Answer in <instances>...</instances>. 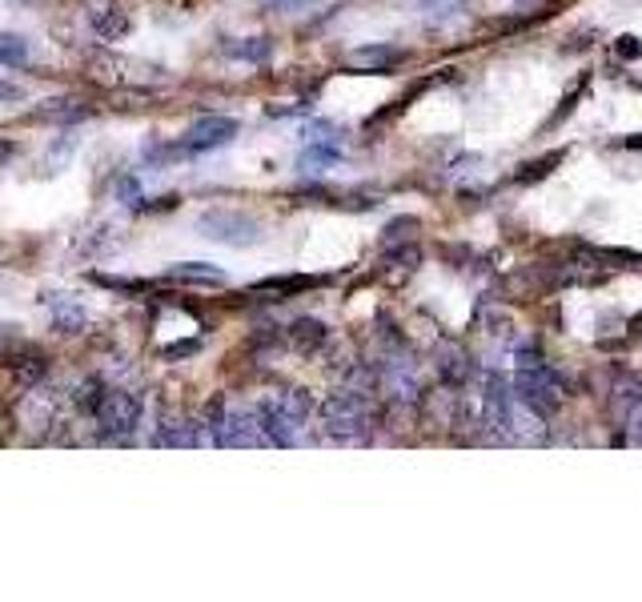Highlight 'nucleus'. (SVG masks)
I'll list each match as a JSON object with an SVG mask.
<instances>
[{
	"label": "nucleus",
	"instance_id": "1a4fd4ad",
	"mask_svg": "<svg viewBox=\"0 0 642 602\" xmlns=\"http://www.w3.org/2000/svg\"><path fill=\"white\" fill-rule=\"evenodd\" d=\"M49 306H53V326L61 330V334H81L85 330V322H89V314L77 306L73 297H65V293H49L45 297Z\"/></svg>",
	"mask_w": 642,
	"mask_h": 602
},
{
	"label": "nucleus",
	"instance_id": "b1692460",
	"mask_svg": "<svg viewBox=\"0 0 642 602\" xmlns=\"http://www.w3.org/2000/svg\"><path fill=\"white\" fill-rule=\"evenodd\" d=\"M13 153H17V145H13V141H0V165H5Z\"/></svg>",
	"mask_w": 642,
	"mask_h": 602
},
{
	"label": "nucleus",
	"instance_id": "20e7f679",
	"mask_svg": "<svg viewBox=\"0 0 642 602\" xmlns=\"http://www.w3.org/2000/svg\"><path fill=\"white\" fill-rule=\"evenodd\" d=\"M366 426H370V410H366V402L358 394H334L326 402V430L334 438L354 442V438L366 434Z\"/></svg>",
	"mask_w": 642,
	"mask_h": 602
},
{
	"label": "nucleus",
	"instance_id": "6e6552de",
	"mask_svg": "<svg viewBox=\"0 0 642 602\" xmlns=\"http://www.w3.org/2000/svg\"><path fill=\"white\" fill-rule=\"evenodd\" d=\"M17 418H21V426H25V430H41V434H45V430L57 422V398H53V394H45V390L37 386V390H29V394H25V402H21Z\"/></svg>",
	"mask_w": 642,
	"mask_h": 602
},
{
	"label": "nucleus",
	"instance_id": "6ab92c4d",
	"mask_svg": "<svg viewBox=\"0 0 642 602\" xmlns=\"http://www.w3.org/2000/svg\"><path fill=\"white\" fill-rule=\"evenodd\" d=\"M117 197H121L125 205H141V181H137V177H121V181H117Z\"/></svg>",
	"mask_w": 642,
	"mask_h": 602
},
{
	"label": "nucleus",
	"instance_id": "4468645a",
	"mask_svg": "<svg viewBox=\"0 0 642 602\" xmlns=\"http://www.w3.org/2000/svg\"><path fill=\"white\" fill-rule=\"evenodd\" d=\"M41 117L69 125V121H85V117H89V105H81V101H49V105H41Z\"/></svg>",
	"mask_w": 642,
	"mask_h": 602
},
{
	"label": "nucleus",
	"instance_id": "a211bd4d",
	"mask_svg": "<svg viewBox=\"0 0 642 602\" xmlns=\"http://www.w3.org/2000/svg\"><path fill=\"white\" fill-rule=\"evenodd\" d=\"M197 350H201V342H197V338H189V342H173V346H165V350H161V358H165V362H181V358H193Z\"/></svg>",
	"mask_w": 642,
	"mask_h": 602
},
{
	"label": "nucleus",
	"instance_id": "412c9836",
	"mask_svg": "<svg viewBox=\"0 0 642 602\" xmlns=\"http://www.w3.org/2000/svg\"><path fill=\"white\" fill-rule=\"evenodd\" d=\"M69 153H77V137H65L61 145H53V173L61 169V161H65Z\"/></svg>",
	"mask_w": 642,
	"mask_h": 602
},
{
	"label": "nucleus",
	"instance_id": "393cba45",
	"mask_svg": "<svg viewBox=\"0 0 642 602\" xmlns=\"http://www.w3.org/2000/svg\"><path fill=\"white\" fill-rule=\"evenodd\" d=\"M269 5H273V9H297L301 0H269Z\"/></svg>",
	"mask_w": 642,
	"mask_h": 602
},
{
	"label": "nucleus",
	"instance_id": "4be33fe9",
	"mask_svg": "<svg viewBox=\"0 0 642 602\" xmlns=\"http://www.w3.org/2000/svg\"><path fill=\"white\" fill-rule=\"evenodd\" d=\"M418 5H422L426 13H446L442 5H462V0H418Z\"/></svg>",
	"mask_w": 642,
	"mask_h": 602
},
{
	"label": "nucleus",
	"instance_id": "aec40b11",
	"mask_svg": "<svg viewBox=\"0 0 642 602\" xmlns=\"http://www.w3.org/2000/svg\"><path fill=\"white\" fill-rule=\"evenodd\" d=\"M25 342H21V334H17V326H0V358H9V350H21Z\"/></svg>",
	"mask_w": 642,
	"mask_h": 602
},
{
	"label": "nucleus",
	"instance_id": "dca6fc26",
	"mask_svg": "<svg viewBox=\"0 0 642 602\" xmlns=\"http://www.w3.org/2000/svg\"><path fill=\"white\" fill-rule=\"evenodd\" d=\"M321 338H326V330H321V322H313V318H301V322H293V346H297V350H313Z\"/></svg>",
	"mask_w": 642,
	"mask_h": 602
},
{
	"label": "nucleus",
	"instance_id": "9b49d317",
	"mask_svg": "<svg viewBox=\"0 0 642 602\" xmlns=\"http://www.w3.org/2000/svg\"><path fill=\"white\" fill-rule=\"evenodd\" d=\"M201 442V430L193 426V422H185V418H165L161 422V430H157V446H197Z\"/></svg>",
	"mask_w": 642,
	"mask_h": 602
},
{
	"label": "nucleus",
	"instance_id": "5701e85b",
	"mask_svg": "<svg viewBox=\"0 0 642 602\" xmlns=\"http://www.w3.org/2000/svg\"><path fill=\"white\" fill-rule=\"evenodd\" d=\"M25 93L17 89V85H0V101H21Z\"/></svg>",
	"mask_w": 642,
	"mask_h": 602
},
{
	"label": "nucleus",
	"instance_id": "7ed1b4c3",
	"mask_svg": "<svg viewBox=\"0 0 642 602\" xmlns=\"http://www.w3.org/2000/svg\"><path fill=\"white\" fill-rule=\"evenodd\" d=\"M141 422V402L125 390H105L97 398V426L105 438H129Z\"/></svg>",
	"mask_w": 642,
	"mask_h": 602
},
{
	"label": "nucleus",
	"instance_id": "f257e3e1",
	"mask_svg": "<svg viewBox=\"0 0 642 602\" xmlns=\"http://www.w3.org/2000/svg\"><path fill=\"white\" fill-rule=\"evenodd\" d=\"M257 418H261V430L269 442L289 446V442H297V430L309 418V398L301 390H273V394H265Z\"/></svg>",
	"mask_w": 642,
	"mask_h": 602
},
{
	"label": "nucleus",
	"instance_id": "39448f33",
	"mask_svg": "<svg viewBox=\"0 0 642 602\" xmlns=\"http://www.w3.org/2000/svg\"><path fill=\"white\" fill-rule=\"evenodd\" d=\"M237 121L233 117H221V113H205V117H197L189 129H185V149L189 153H209V149H221V145H229L233 137H237Z\"/></svg>",
	"mask_w": 642,
	"mask_h": 602
},
{
	"label": "nucleus",
	"instance_id": "f3484780",
	"mask_svg": "<svg viewBox=\"0 0 642 602\" xmlns=\"http://www.w3.org/2000/svg\"><path fill=\"white\" fill-rule=\"evenodd\" d=\"M394 57H398L394 49H362V53L350 57V65H358V69H382V65H390Z\"/></svg>",
	"mask_w": 642,
	"mask_h": 602
},
{
	"label": "nucleus",
	"instance_id": "0eeeda50",
	"mask_svg": "<svg viewBox=\"0 0 642 602\" xmlns=\"http://www.w3.org/2000/svg\"><path fill=\"white\" fill-rule=\"evenodd\" d=\"M89 25L101 41H121L129 33V13L121 5H113V0H93V9H89Z\"/></svg>",
	"mask_w": 642,
	"mask_h": 602
},
{
	"label": "nucleus",
	"instance_id": "f03ea898",
	"mask_svg": "<svg viewBox=\"0 0 642 602\" xmlns=\"http://www.w3.org/2000/svg\"><path fill=\"white\" fill-rule=\"evenodd\" d=\"M197 233L217 241V245H229V249H249L261 241V225L241 213V209H209L197 217Z\"/></svg>",
	"mask_w": 642,
	"mask_h": 602
},
{
	"label": "nucleus",
	"instance_id": "ddd939ff",
	"mask_svg": "<svg viewBox=\"0 0 642 602\" xmlns=\"http://www.w3.org/2000/svg\"><path fill=\"white\" fill-rule=\"evenodd\" d=\"M225 53H229V57H241V61H253V65H261V61H269L273 45H269V37H245V41L229 45Z\"/></svg>",
	"mask_w": 642,
	"mask_h": 602
},
{
	"label": "nucleus",
	"instance_id": "9d476101",
	"mask_svg": "<svg viewBox=\"0 0 642 602\" xmlns=\"http://www.w3.org/2000/svg\"><path fill=\"white\" fill-rule=\"evenodd\" d=\"M165 277L173 281H189V285H225V273L209 261H177L165 269Z\"/></svg>",
	"mask_w": 642,
	"mask_h": 602
},
{
	"label": "nucleus",
	"instance_id": "423d86ee",
	"mask_svg": "<svg viewBox=\"0 0 642 602\" xmlns=\"http://www.w3.org/2000/svg\"><path fill=\"white\" fill-rule=\"evenodd\" d=\"M261 442H265V430H261V418L253 410H229L221 418L217 446H261Z\"/></svg>",
	"mask_w": 642,
	"mask_h": 602
},
{
	"label": "nucleus",
	"instance_id": "2eb2a0df",
	"mask_svg": "<svg viewBox=\"0 0 642 602\" xmlns=\"http://www.w3.org/2000/svg\"><path fill=\"white\" fill-rule=\"evenodd\" d=\"M45 370H49L45 354H33V350H25V358L13 366V374H17V382H21V386H37V382L45 378Z\"/></svg>",
	"mask_w": 642,
	"mask_h": 602
},
{
	"label": "nucleus",
	"instance_id": "f8f14e48",
	"mask_svg": "<svg viewBox=\"0 0 642 602\" xmlns=\"http://www.w3.org/2000/svg\"><path fill=\"white\" fill-rule=\"evenodd\" d=\"M25 61H29V41L21 33H0V65L21 69Z\"/></svg>",
	"mask_w": 642,
	"mask_h": 602
}]
</instances>
